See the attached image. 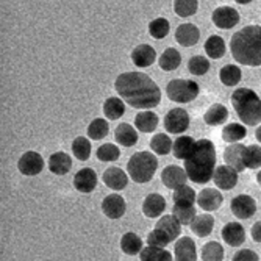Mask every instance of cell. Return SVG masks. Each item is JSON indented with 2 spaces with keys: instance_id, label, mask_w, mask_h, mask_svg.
I'll use <instances>...</instances> for the list:
<instances>
[{
  "instance_id": "cell-1",
  "label": "cell",
  "mask_w": 261,
  "mask_h": 261,
  "mask_svg": "<svg viewBox=\"0 0 261 261\" xmlns=\"http://www.w3.org/2000/svg\"><path fill=\"white\" fill-rule=\"evenodd\" d=\"M117 94L130 107L138 110H150L161 102L158 85L142 72H124L114 82Z\"/></svg>"
},
{
  "instance_id": "cell-2",
  "label": "cell",
  "mask_w": 261,
  "mask_h": 261,
  "mask_svg": "<svg viewBox=\"0 0 261 261\" xmlns=\"http://www.w3.org/2000/svg\"><path fill=\"white\" fill-rule=\"evenodd\" d=\"M216 147L210 139L196 141L193 152L185 160V169L188 177L194 183H208L216 171Z\"/></svg>"
},
{
  "instance_id": "cell-3",
  "label": "cell",
  "mask_w": 261,
  "mask_h": 261,
  "mask_svg": "<svg viewBox=\"0 0 261 261\" xmlns=\"http://www.w3.org/2000/svg\"><path fill=\"white\" fill-rule=\"evenodd\" d=\"M233 58L244 66H261V27L249 25L236 32L230 41Z\"/></svg>"
},
{
  "instance_id": "cell-4",
  "label": "cell",
  "mask_w": 261,
  "mask_h": 261,
  "mask_svg": "<svg viewBox=\"0 0 261 261\" xmlns=\"http://www.w3.org/2000/svg\"><path fill=\"white\" fill-rule=\"evenodd\" d=\"M231 105L246 125H258L261 122V99L249 88L236 89L231 94Z\"/></svg>"
},
{
  "instance_id": "cell-5",
  "label": "cell",
  "mask_w": 261,
  "mask_h": 261,
  "mask_svg": "<svg viewBox=\"0 0 261 261\" xmlns=\"http://www.w3.org/2000/svg\"><path fill=\"white\" fill-rule=\"evenodd\" d=\"M158 169V160L152 152H136L127 164L128 175L136 183H147Z\"/></svg>"
},
{
  "instance_id": "cell-6",
  "label": "cell",
  "mask_w": 261,
  "mask_h": 261,
  "mask_svg": "<svg viewBox=\"0 0 261 261\" xmlns=\"http://www.w3.org/2000/svg\"><path fill=\"white\" fill-rule=\"evenodd\" d=\"M180 233H181V222L174 215H168L163 216L156 222L155 230H152L147 236V243L149 246L166 247L174 240H177Z\"/></svg>"
},
{
  "instance_id": "cell-7",
  "label": "cell",
  "mask_w": 261,
  "mask_h": 261,
  "mask_svg": "<svg viewBox=\"0 0 261 261\" xmlns=\"http://www.w3.org/2000/svg\"><path fill=\"white\" fill-rule=\"evenodd\" d=\"M166 94L172 102L189 103L199 96V85L193 80H172L168 83Z\"/></svg>"
},
{
  "instance_id": "cell-8",
  "label": "cell",
  "mask_w": 261,
  "mask_h": 261,
  "mask_svg": "<svg viewBox=\"0 0 261 261\" xmlns=\"http://www.w3.org/2000/svg\"><path fill=\"white\" fill-rule=\"evenodd\" d=\"M164 127L169 133L178 135L189 127V114L183 108H174L164 117Z\"/></svg>"
},
{
  "instance_id": "cell-9",
  "label": "cell",
  "mask_w": 261,
  "mask_h": 261,
  "mask_svg": "<svg viewBox=\"0 0 261 261\" xmlns=\"http://www.w3.org/2000/svg\"><path fill=\"white\" fill-rule=\"evenodd\" d=\"M17 169L23 175H29V177L38 175L44 169V160L38 152H32V150L25 152L19 158Z\"/></svg>"
},
{
  "instance_id": "cell-10",
  "label": "cell",
  "mask_w": 261,
  "mask_h": 261,
  "mask_svg": "<svg viewBox=\"0 0 261 261\" xmlns=\"http://www.w3.org/2000/svg\"><path fill=\"white\" fill-rule=\"evenodd\" d=\"M213 23L222 30H230L240 22V13L231 7H219L213 11Z\"/></svg>"
},
{
  "instance_id": "cell-11",
  "label": "cell",
  "mask_w": 261,
  "mask_h": 261,
  "mask_svg": "<svg viewBox=\"0 0 261 261\" xmlns=\"http://www.w3.org/2000/svg\"><path fill=\"white\" fill-rule=\"evenodd\" d=\"M103 215L110 219H121L125 215L127 203L122 196L119 194H110L102 202Z\"/></svg>"
},
{
  "instance_id": "cell-12",
  "label": "cell",
  "mask_w": 261,
  "mask_h": 261,
  "mask_svg": "<svg viewBox=\"0 0 261 261\" xmlns=\"http://www.w3.org/2000/svg\"><path fill=\"white\" fill-rule=\"evenodd\" d=\"M256 202L247 194H241L231 200V213L240 219H249L255 215Z\"/></svg>"
},
{
  "instance_id": "cell-13",
  "label": "cell",
  "mask_w": 261,
  "mask_h": 261,
  "mask_svg": "<svg viewBox=\"0 0 261 261\" xmlns=\"http://www.w3.org/2000/svg\"><path fill=\"white\" fill-rule=\"evenodd\" d=\"M213 180H215V183L219 189L230 191V189H233L236 186V183H238V171H234L228 164L219 166V168H216V171H215Z\"/></svg>"
},
{
  "instance_id": "cell-14",
  "label": "cell",
  "mask_w": 261,
  "mask_h": 261,
  "mask_svg": "<svg viewBox=\"0 0 261 261\" xmlns=\"http://www.w3.org/2000/svg\"><path fill=\"white\" fill-rule=\"evenodd\" d=\"M244 152H246V146L240 144V142H233L230 147L225 149L224 152V161L225 164L231 166L234 171L243 172L246 168V163H244Z\"/></svg>"
},
{
  "instance_id": "cell-15",
  "label": "cell",
  "mask_w": 261,
  "mask_h": 261,
  "mask_svg": "<svg viewBox=\"0 0 261 261\" xmlns=\"http://www.w3.org/2000/svg\"><path fill=\"white\" fill-rule=\"evenodd\" d=\"M186 169H181L178 166H168L163 172H161V181L166 188L169 189H177L183 185H186L188 180Z\"/></svg>"
},
{
  "instance_id": "cell-16",
  "label": "cell",
  "mask_w": 261,
  "mask_h": 261,
  "mask_svg": "<svg viewBox=\"0 0 261 261\" xmlns=\"http://www.w3.org/2000/svg\"><path fill=\"white\" fill-rule=\"evenodd\" d=\"M74 186H75L77 191H80L83 194L92 193L97 186V174L94 172V169H91V168L80 169L74 177Z\"/></svg>"
},
{
  "instance_id": "cell-17",
  "label": "cell",
  "mask_w": 261,
  "mask_h": 261,
  "mask_svg": "<svg viewBox=\"0 0 261 261\" xmlns=\"http://www.w3.org/2000/svg\"><path fill=\"white\" fill-rule=\"evenodd\" d=\"M199 38H200V32L194 23H181V25L177 27L175 41L183 47L196 45L199 42Z\"/></svg>"
},
{
  "instance_id": "cell-18",
  "label": "cell",
  "mask_w": 261,
  "mask_h": 261,
  "mask_svg": "<svg viewBox=\"0 0 261 261\" xmlns=\"http://www.w3.org/2000/svg\"><path fill=\"white\" fill-rule=\"evenodd\" d=\"M222 240L231 247H240L246 241V230L238 222H228L222 228Z\"/></svg>"
},
{
  "instance_id": "cell-19",
  "label": "cell",
  "mask_w": 261,
  "mask_h": 261,
  "mask_svg": "<svg viewBox=\"0 0 261 261\" xmlns=\"http://www.w3.org/2000/svg\"><path fill=\"white\" fill-rule=\"evenodd\" d=\"M224 202V197L219 189H202L200 194L197 196V203L205 211H216Z\"/></svg>"
},
{
  "instance_id": "cell-20",
  "label": "cell",
  "mask_w": 261,
  "mask_h": 261,
  "mask_svg": "<svg viewBox=\"0 0 261 261\" xmlns=\"http://www.w3.org/2000/svg\"><path fill=\"white\" fill-rule=\"evenodd\" d=\"M175 259L177 261H196L197 259V250H196V243L188 238V236H183L175 243Z\"/></svg>"
},
{
  "instance_id": "cell-21",
  "label": "cell",
  "mask_w": 261,
  "mask_h": 261,
  "mask_svg": "<svg viewBox=\"0 0 261 261\" xmlns=\"http://www.w3.org/2000/svg\"><path fill=\"white\" fill-rule=\"evenodd\" d=\"M166 210V200L161 194L152 193L144 199V203H142V213L147 218H158L161 216Z\"/></svg>"
},
{
  "instance_id": "cell-22",
  "label": "cell",
  "mask_w": 261,
  "mask_h": 261,
  "mask_svg": "<svg viewBox=\"0 0 261 261\" xmlns=\"http://www.w3.org/2000/svg\"><path fill=\"white\" fill-rule=\"evenodd\" d=\"M155 58H156V52L149 44H141L132 52V61L138 67H149L150 64H153Z\"/></svg>"
},
{
  "instance_id": "cell-23",
  "label": "cell",
  "mask_w": 261,
  "mask_h": 261,
  "mask_svg": "<svg viewBox=\"0 0 261 261\" xmlns=\"http://www.w3.org/2000/svg\"><path fill=\"white\" fill-rule=\"evenodd\" d=\"M103 183L114 191H121L128 183L127 174L121 168H108L103 172Z\"/></svg>"
},
{
  "instance_id": "cell-24",
  "label": "cell",
  "mask_w": 261,
  "mask_h": 261,
  "mask_svg": "<svg viewBox=\"0 0 261 261\" xmlns=\"http://www.w3.org/2000/svg\"><path fill=\"white\" fill-rule=\"evenodd\" d=\"M72 168V160L64 152H57L49 160V169L57 175H64Z\"/></svg>"
},
{
  "instance_id": "cell-25",
  "label": "cell",
  "mask_w": 261,
  "mask_h": 261,
  "mask_svg": "<svg viewBox=\"0 0 261 261\" xmlns=\"http://www.w3.org/2000/svg\"><path fill=\"white\" fill-rule=\"evenodd\" d=\"M135 125L142 133H152L158 127V116L152 111H141L135 117Z\"/></svg>"
},
{
  "instance_id": "cell-26",
  "label": "cell",
  "mask_w": 261,
  "mask_h": 261,
  "mask_svg": "<svg viewBox=\"0 0 261 261\" xmlns=\"http://www.w3.org/2000/svg\"><path fill=\"white\" fill-rule=\"evenodd\" d=\"M116 141L124 147H133L138 142V133L130 124H121L114 133Z\"/></svg>"
},
{
  "instance_id": "cell-27",
  "label": "cell",
  "mask_w": 261,
  "mask_h": 261,
  "mask_svg": "<svg viewBox=\"0 0 261 261\" xmlns=\"http://www.w3.org/2000/svg\"><path fill=\"white\" fill-rule=\"evenodd\" d=\"M227 117H228V110L221 103H215L206 110L203 119L208 125L216 127V125L224 124L227 121Z\"/></svg>"
},
{
  "instance_id": "cell-28",
  "label": "cell",
  "mask_w": 261,
  "mask_h": 261,
  "mask_svg": "<svg viewBox=\"0 0 261 261\" xmlns=\"http://www.w3.org/2000/svg\"><path fill=\"white\" fill-rule=\"evenodd\" d=\"M213 227H215V218L210 215H199L191 222V230L197 236H200V238H205V236L211 234Z\"/></svg>"
},
{
  "instance_id": "cell-29",
  "label": "cell",
  "mask_w": 261,
  "mask_h": 261,
  "mask_svg": "<svg viewBox=\"0 0 261 261\" xmlns=\"http://www.w3.org/2000/svg\"><path fill=\"white\" fill-rule=\"evenodd\" d=\"M181 63V55L178 54V50H175L174 47H169L163 52V55L160 57V67L166 72H171V70H175Z\"/></svg>"
},
{
  "instance_id": "cell-30",
  "label": "cell",
  "mask_w": 261,
  "mask_h": 261,
  "mask_svg": "<svg viewBox=\"0 0 261 261\" xmlns=\"http://www.w3.org/2000/svg\"><path fill=\"white\" fill-rule=\"evenodd\" d=\"M205 52L210 58L219 60L225 55V42L221 36L213 35L206 39L205 42Z\"/></svg>"
},
{
  "instance_id": "cell-31",
  "label": "cell",
  "mask_w": 261,
  "mask_h": 261,
  "mask_svg": "<svg viewBox=\"0 0 261 261\" xmlns=\"http://www.w3.org/2000/svg\"><path fill=\"white\" fill-rule=\"evenodd\" d=\"M172 215L185 225H191L194 218L197 216V211L194 205H186V203H175L172 208Z\"/></svg>"
},
{
  "instance_id": "cell-32",
  "label": "cell",
  "mask_w": 261,
  "mask_h": 261,
  "mask_svg": "<svg viewBox=\"0 0 261 261\" xmlns=\"http://www.w3.org/2000/svg\"><path fill=\"white\" fill-rule=\"evenodd\" d=\"M219 79L222 82V85L225 86H236L241 79H243V74H241V69L234 64H228V66H224L219 72Z\"/></svg>"
},
{
  "instance_id": "cell-33",
  "label": "cell",
  "mask_w": 261,
  "mask_h": 261,
  "mask_svg": "<svg viewBox=\"0 0 261 261\" xmlns=\"http://www.w3.org/2000/svg\"><path fill=\"white\" fill-rule=\"evenodd\" d=\"M196 141L191 136H180L174 142V156L177 160H186L193 152Z\"/></svg>"
},
{
  "instance_id": "cell-34",
  "label": "cell",
  "mask_w": 261,
  "mask_h": 261,
  "mask_svg": "<svg viewBox=\"0 0 261 261\" xmlns=\"http://www.w3.org/2000/svg\"><path fill=\"white\" fill-rule=\"evenodd\" d=\"M139 256L142 261H171L172 255L164 250L163 247H156V246H149L146 249H142L139 252Z\"/></svg>"
},
{
  "instance_id": "cell-35",
  "label": "cell",
  "mask_w": 261,
  "mask_h": 261,
  "mask_svg": "<svg viewBox=\"0 0 261 261\" xmlns=\"http://www.w3.org/2000/svg\"><path fill=\"white\" fill-rule=\"evenodd\" d=\"M103 113L107 116V119L110 121H116L125 113V105L121 99L117 97H110L105 103H103Z\"/></svg>"
},
{
  "instance_id": "cell-36",
  "label": "cell",
  "mask_w": 261,
  "mask_h": 261,
  "mask_svg": "<svg viewBox=\"0 0 261 261\" xmlns=\"http://www.w3.org/2000/svg\"><path fill=\"white\" fill-rule=\"evenodd\" d=\"M247 135V130L246 127H243L241 124H228L227 127H224L222 130V139L225 142H230V144H233V142H240L241 139H244Z\"/></svg>"
},
{
  "instance_id": "cell-37",
  "label": "cell",
  "mask_w": 261,
  "mask_h": 261,
  "mask_svg": "<svg viewBox=\"0 0 261 261\" xmlns=\"http://www.w3.org/2000/svg\"><path fill=\"white\" fill-rule=\"evenodd\" d=\"M121 249L127 255H136L142 250V241L136 233H125L121 240Z\"/></svg>"
},
{
  "instance_id": "cell-38",
  "label": "cell",
  "mask_w": 261,
  "mask_h": 261,
  "mask_svg": "<svg viewBox=\"0 0 261 261\" xmlns=\"http://www.w3.org/2000/svg\"><path fill=\"white\" fill-rule=\"evenodd\" d=\"M150 147L155 153L158 155H168L171 152V149L174 147L172 144V139L168 136V135H164V133H158L152 138L150 141Z\"/></svg>"
},
{
  "instance_id": "cell-39",
  "label": "cell",
  "mask_w": 261,
  "mask_h": 261,
  "mask_svg": "<svg viewBox=\"0 0 261 261\" xmlns=\"http://www.w3.org/2000/svg\"><path fill=\"white\" fill-rule=\"evenodd\" d=\"M197 0H174V11L180 17H189L197 13Z\"/></svg>"
},
{
  "instance_id": "cell-40",
  "label": "cell",
  "mask_w": 261,
  "mask_h": 261,
  "mask_svg": "<svg viewBox=\"0 0 261 261\" xmlns=\"http://www.w3.org/2000/svg\"><path fill=\"white\" fill-rule=\"evenodd\" d=\"M202 259L203 261H222L224 259V249L219 243H206L202 249Z\"/></svg>"
},
{
  "instance_id": "cell-41",
  "label": "cell",
  "mask_w": 261,
  "mask_h": 261,
  "mask_svg": "<svg viewBox=\"0 0 261 261\" xmlns=\"http://www.w3.org/2000/svg\"><path fill=\"white\" fill-rule=\"evenodd\" d=\"M72 152L75 155V158H79L80 161H86L91 155V142L88 138L85 136H79L77 139H74L72 142Z\"/></svg>"
},
{
  "instance_id": "cell-42",
  "label": "cell",
  "mask_w": 261,
  "mask_h": 261,
  "mask_svg": "<svg viewBox=\"0 0 261 261\" xmlns=\"http://www.w3.org/2000/svg\"><path fill=\"white\" fill-rule=\"evenodd\" d=\"M171 27H169V22L166 20L164 17H156L149 23V33L150 36H153L155 39H163L166 35L169 33Z\"/></svg>"
},
{
  "instance_id": "cell-43",
  "label": "cell",
  "mask_w": 261,
  "mask_h": 261,
  "mask_svg": "<svg viewBox=\"0 0 261 261\" xmlns=\"http://www.w3.org/2000/svg\"><path fill=\"white\" fill-rule=\"evenodd\" d=\"M108 132H110V125L103 119H94L88 127V136L96 141L103 139L108 135Z\"/></svg>"
},
{
  "instance_id": "cell-44",
  "label": "cell",
  "mask_w": 261,
  "mask_h": 261,
  "mask_svg": "<svg viewBox=\"0 0 261 261\" xmlns=\"http://www.w3.org/2000/svg\"><path fill=\"white\" fill-rule=\"evenodd\" d=\"M175 203H186V205H194L196 202V193L193 188H189L186 185L174 189V196H172Z\"/></svg>"
},
{
  "instance_id": "cell-45",
  "label": "cell",
  "mask_w": 261,
  "mask_h": 261,
  "mask_svg": "<svg viewBox=\"0 0 261 261\" xmlns=\"http://www.w3.org/2000/svg\"><path fill=\"white\" fill-rule=\"evenodd\" d=\"M244 163L249 169L261 168V147L259 146H249L244 152Z\"/></svg>"
},
{
  "instance_id": "cell-46",
  "label": "cell",
  "mask_w": 261,
  "mask_h": 261,
  "mask_svg": "<svg viewBox=\"0 0 261 261\" xmlns=\"http://www.w3.org/2000/svg\"><path fill=\"white\" fill-rule=\"evenodd\" d=\"M188 69H189V72L194 74V75H205L210 70V61L200 55L193 57L188 61Z\"/></svg>"
},
{
  "instance_id": "cell-47",
  "label": "cell",
  "mask_w": 261,
  "mask_h": 261,
  "mask_svg": "<svg viewBox=\"0 0 261 261\" xmlns=\"http://www.w3.org/2000/svg\"><path fill=\"white\" fill-rule=\"evenodd\" d=\"M121 156V150L117 149L114 144H103V146H100L99 149H97V158L100 160V161H116L117 158Z\"/></svg>"
},
{
  "instance_id": "cell-48",
  "label": "cell",
  "mask_w": 261,
  "mask_h": 261,
  "mask_svg": "<svg viewBox=\"0 0 261 261\" xmlns=\"http://www.w3.org/2000/svg\"><path fill=\"white\" fill-rule=\"evenodd\" d=\"M233 259L234 261H258L259 256L255 252H252L249 249H244V250H240L238 253H234Z\"/></svg>"
},
{
  "instance_id": "cell-49",
  "label": "cell",
  "mask_w": 261,
  "mask_h": 261,
  "mask_svg": "<svg viewBox=\"0 0 261 261\" xmlns=\"http://www.w3.org/2000/svg\"><path fill=\"white\" fill-rule=\"evenodd\" d=\"M252 238H253V241L261 243V221H258L252 225Z\"/></svg>"
},
{
  "instance_id": "cell-50",
  "label": "cell",
  "mask_w": 261,
  "mask_h": 261,
  "mask_svg": "<svg viewBox=\"0 0 261 261\" xmlns=\"http://www.w3.org/2000/svg\"><path fill=\"white\" fill-rule=\"evenodd\" d=\"M255 136H256V139H258V141L261 142V125H259V127L256 128V132H255Z\"/></svg>"
},
{
  "instance_id": "cell-51",
  "label": "cell",
  "mask_w": 261,
  "mask_h": 261,
  "mask_svg": "<svg viewBox=\"0 0 261 261\" xmlns=\"http://www.w3.org/2000/svg\"><path fill=\"white\" fill-rule=\"evenodd\" d=\"M234 2H238L240 5H247V4L253 2V0H234Z\"/></svg>"
},
{
  "instance_id": "cell-52",
  "label": "cell",
  "mask_w": 261,
  "mask_h": 261,
  "mask_svg": "<svg viewBox=\"0 0 261 261\" xmlns=\"http://www.w3.org/2000/svg\"><path fill=\"white\" fill-rule=\"evenodd\" d=\"M256 181H258V185L261 186V171L258 172V175H256Z\"/></svg>"
}]
</instances>
